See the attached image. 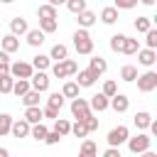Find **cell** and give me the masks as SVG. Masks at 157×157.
<instances>
[{
    "instance_id": "cell-34",
    "label": "cell",
    "mask_w": 157,
    "mask_h": 157,
    "mask_svg": "<svg viewBox=\"0 0 157 157\" xmlns=\"http://www.w3.org/2000/svg\"><path fill=\"white\" fill-rule=\"evenodd\" d=\"M64 101H66V98H64V93H61V91H54V93H49L47 105H52V108H59V110H61V108H64Z\"/></svg>"
},
{
    "instance_id": "cell-19",
    "label": "cell",
    "mask_w": 157,
    "mask_h": 157,
    "mask_svg": "<svg viewBox=\"0 0 157 157\" xmlns=\"http://www.w3.org/2000/svg\"><path fill=\"white\" fill-rule=\"evenodd\" d=\"M29 64L34 66V71H47L52 66V59H49V54H37V56H32Z\"/></svg>"
},
{
    "instance_id": "cell-40",
    "label": "cell",
    "mask_w": 157,
    "mask_h": 157,
    "mask_svg": "<svg viewBox=\"0 0 157 157\" xmlns=\"http://www.w3.org/2000/svg\"><path fill=\"white\" fill-rule=\"evenodd\" d=\"M123 39H125V34H120V32L110 37V42H108V44H110V49H113L115 54H120V49H123Z\"/></svg>"
},
{
    "instance_id": "cell-11",
    "label": "cell",
    "mask_w": 157,
    "mask_h": 157,
    "mask_svg": "<svg viewBox=\"0 0 157 157\" xmlns=\"http://www.w3.org/2000/svg\"><path fill=\"white\" fill-rule=\"evenodd\" d=\"M10 135H12V137H17V140H22V137H29V123H27L25 118H20V120H15V118H12Z\"/></svg>"
},
{
    "instance_id": "cell-14",
    "label": "cell",
    "mask_w": 157,
    "mask_h": 157,
    "mask_svg": "<svg viewBox=\"0 0 157 157\" xmlns=\"http://www.w3.org/2000/svg\"><path fill=\"white\" fill-rule=\"evenodd\" d=\"M0 49H2V52H7V54L17 52V49H20V37H17V34H12V32H7V34L0 39Z\"/></svg>"
},
{
    "instance_id": "cell-37",
    "label": "cell",
    "mask_w": 157,
    "mask_h": 157,
    "mask_svg": "<svg viewBox=\"0 0 157 157\" xmlns=\"http://www.w3.org/2000/svg\"><path fill=\"white\" fill-rule=\"evenodd\" d=\"M64 5H66V10H69L71 15H76V12H81V10H86V0H66Z\"/></svg>"
},
{
    "instance_id": "cell-4",
    "label": "cell",
    "mask_w": 157,
    "mask_h": 157,
    "mask_svg": "<svg viewBox=\"0 0 157 157\" xmlns=\"http://www.w3.org/2000/svg\"><path fill=\"white\" fill-rule=\"evenodd\" d=\"M137 91L140 93H152L155 88H157V71H152V69H147L145 74H137Z\"/></svg>"
},
{
    "instance_id": "cell-30",
    "label": "cell",
    "mask_w": 157,
    "mask_h": 157,
    "mask_svg": "<svg viewBox=\"0 0 157 157\" xmlns=\"http://www.w3.org/2000/svg\"><path fill=\"white\" fill-rule=\"evenodd\" d=\"M39 29H42L44 34H52V32H56V29H59V22H56V17H47V20H39Z\"/></svg>"
},
{
    "instance_id": "cell-2",
    "label": "cell",
    "mask_w": 157,
    "mask_h": 157,
    "mask_svg": "<svg viewBox=\"0 0 157 157\" xmlns=\"http://www.w3.org/2000/svg\"><path fill=\"white\" fill-rule=\"evenodd\" d=\"M76 71H78V64H76L74 59H69V56L52 64V76H54V78H69V76H74Z\"/></svg>"
},
{
    "instance_id": "cell-38",
    "label": "cell",
    "mask_w": 157,
    "mask_h": 157,
    "mask_svg": "<svg viewBox=\"0 0 157 157\" xmlns=\"http://www.w3.org/2000/svg\"><path fill=\"white\" fill-rule=\"evenodd\" d=\"M150 27H152V17H137V20H135V29H137L140 34H145Z\"/></svg>"
},
{
    "instance_id": "cell-49",
    "label": "cell",
    "mask_w": 157,
    "mask_h": 157,
    "mask_svg": "<svg viewBox=\"0 0 157 157\" xmlns=\"http://www.w3.org/2000/svg\"><path fill=\"white\" fill-rule=\"evenodd\" d=\"M47 2H49V5H54V7H59V5H64L66 0H47Z\"/></svg>"
},
{
    "instance_id": "cell-41",
    "label": "cell",
    "mask_w": 157,
    "mask_h": 157,
    "mask_svg": "<svg viewBox=\"0 0 157 157\" xmlns=\"http://www.w3.org/2000/svg\"><path fill=\"white\" fill-rule=\"evenodd\" d=\"M71 135H76V137H86V135H88V130H86L83 120H76V123L71 125Z\"/></svg>"
},
{
    "instance_id": "cell-8",
    "label": "cell",
    "mask_w": 157,
    "mask_h": 157,
    "mask_svg": "<svg viewBox=\"0 0 157 157\" xmlns=\"http://www.w3.org/2000/svg\"><path fill=\"white\" fill-rule=\"evenodd\" d=\"M10 74H12L15 78H29V76L34 74V66H32L29 61H12V64H10Z\"/></svg>"
},
{
    "instance_id": "cell-44",
    "label": "cell",
    "mask_w": 157,
    "mask_h": 157,
    "mask_svg": "<svg viewBox=\"0 0 157 157\" xmlns=\"http://www.w3.org/2000/svg\"><path fill=\"white\" fill-rule=\"evenodd\" d=\"M115 5L113 7H118V10H132V7H137V0H113Z\"/></svg>"
},
{
    "instance_id": "cell-1",
    "label": "cell",
    "mask_w": 157,
    "mask_h": 157,
    "mask_svg": "<svg viewBox=\"0 0 157 157\" xmlns=\"http://www.w3.org/2000/svg\"><path fill=\"white\" fill-rule=\"evenodd\" d=\"M74 49L78 52V54H83V56H88V54H93V37L88 34V29L86 27H78L76 32H74Z\"/></svg>"
},
{
    "instance_id": "cell-12",
    "label": "cell",
    "mask_w": 157,
    "mask_h": 157,
    "mask_svg": "<svg viewBox=\"0 0 157 157\" xmlns=\"http://www.w3.org/2000/svg\"><path fill=\"white\" fill-rule=\"evenodd\" d=\"M108 108H113L115 113H125V110L130 108V98H128L125 93H115V96H110Z\"/></svg>"
},
{
    "instance_id": "cell-47",
    "label": "cell",
    "mask_w": 157,
    "mask_h": 157,
    "mask_svg": "<svg viewBox=\"0 0 157 157\" xmlns=\"http://www.w3.org/2000/svg\"><path fill=\"white\" fill-rule=\"evenodd\" d=\"M103 157H120V147H113V145H108V150L103 152Z\"/></svg>"
},
{
    "instance_id": "cell-6",
    "label": "cell",
    "mask_w": 157,
    "mask_h": 157,
    "mask_svg": "<svg viewBox=\"0 0 157 157\" xmlns=\"http://www.w3.org/2000/svg\"><path fill=\"white\" fill-rule=\"evenodd\" d=\"M49 83H52V78H49L47 71H34V74L29 76V86H32L34 91H39V93L49 91Z\"/></svg>"
},
{
    "instance_id": "cell-18",
    "label": "cell",
    "mask_w": 157,
    "mask_h": 157,
    "mask_svg": "<svg viewBox=\"0 0 157 157\" xmlns=\"http://www.w3.org/2000/svg\"><path fill=\"white\" fill-rule=\"evenodd\" d=\"M101 22H103V25H115V22H118V7H113V5L103 7V10H101Z\"/></svg>"
},
{
    "instance_id": "cell-42",
    "label": "cell",
    "mask_w": 157,
    "mask_h": 157,
    "mask_svg": "<svg viewBox=\"0 0 157 157\" xmlns=\"http://www.w3.org/2000/svg\"><path fill=\"white\" fill-rule=\"evenodd\" d=\"M103 93L110 98V96H115L118 93V81H113V78H108L105 83H103Z\"/></svg>"
},
{
    "instance_id": "cell-35",
    "label": "cell",
    "mask_w": 157,
    "mask_h": 157,
    "mask_svg": "<svg viewBox=\"0 0 157 157\" xmlns=\"http://www.w3.org/2000/svg\"><path fill=\"white\" fill-rule=\"evenodd\" d=\"M12 74H0V93H12Z\"/></svg>"
},
{
    "instance_id": "cell-32",
    "label": "cell",
    "mask_w": 157,
    "mask_h": 157,
    "mask_svg": "<svg viewBox=\"0 0 157 157\" xmlns=\"http://www.w3.org/2000/svg\"><path fill=\"white\" fill-rule=\"evenodd\" d=\"M52 130H56V132L64 137V135L71 132V123H69L66 118H54V128H52Z\"/></svg>"
},
{
    "instance_id": "cell-5",
    "label": "cell",
    "mask_w": 157,
    "mask_h": 157,
    "mask_svg": "<svg viewBox=\"0 0 157 157\" xmlns=\"http://www.w3.org/2000/svg\"><path fill=\"white\" fill-rule=\"evenodd\" d=\"M91 113H93V110H91V105H88L86 98H81V96L71 98V115H74L76 120H83V118L91 115Z\"/></svg>"
},
{
    "instance_id": "cell-36",
    "label": "cell",
    "mask_w": 157,
    "mask_h": 157,
    "mask_svg": "<svg viewBox=\"0 0 157 157\" xmlns=\"http://www.w3.org/2000/svg\"><path fill=\"white\" fill-rule=\"evenodd\" d=\"M10 125H12V115L10 113H0V137L10 135Z\"/></svg>"
},
{
    "instance_id": "cell-43",
    "label": "cell",
    "mask_w": 157,
    "mask_h": 157,
    "mask_svg": "<svg viewBox=\"0 0 157 157\" xmlns=\"http://www.w3.org/2000/svg\"><path fill=\"white\" fill-rule=\"evenodd\" d=\"M83 125H86V130H88V132H96V130H98V118L91 113V115H86V118H83Z\"/></svg>"
},
{
    "instance_id": "cell-33",
    "label": "cell",
    "mask_w": 157,
    "mask_h": 157,
    "mask_svg": "<svg viewBox=\"0 0 157 157\" xmlns=\"http://www.w3.org/2000/svg\"><path fill=\"white\" fill-rule=\"evenodd\" d=\"M37 17H39V20L56 17V7H54V5H49V2H44V5H39V7H37Z\"/></svg>"
},
{
    "instance_id": "cell-22",
    "label": "cell",
    "mask_w": 157,
    "mask_h": 157,
    "mask_svg": "<svg viewBox=\"0 0 157 157\" xmlns=\"http://www.w3.org/2000/svg\"><path fill=\"white\" fill-rule=\"evenodd\" d=\"M47 130H49V128H47L42 120H39V123H32V125H29V137H34L37 142H42V140L47 137Z\"/></svg>"
},
{
    "instance_id": "cell-24",
    "label": "cell",
    "mask_w": 157,
    "mask_h": 157,
    "mask_svg": "<svg viewBox=\"0 0 157 157\" xmlns=\"http://www.w3.org/2000/svg\"><path fill=\"white\" fill-rule=\"evenodd\" d=\"M137 49H140V39H135V37H128V34H125V39H123V49H120V54H128V56H130V54H135Z\"/></svg>"
},
{
    "instance_id": "cell-9",
    "label": "cell",
    "mask_w": 157,
    "mask_h": 157,
    "mask_svg": "<svg viewBox=\"0 0 157 157\" xmlns=\"http://www.w3.org/2000/svg\"><path fill=\"white\" fill-rule=\"evenodd\" d=\"M74 76H76L74 81H76L81 88H91V86L98 81V74H96V71H91V69H78Z\"/></svg>"
},
{
    "instance_id": "cell-50",
    "label": "cell",
    "mask_w": 157,
    "mask_h": 157,
    "mask_svg": "<svg viewBox=\"0 0 157 157\" xmlns=\"http://www.w3.org/2000/svg\"><path fill=\"white\" fill-rule=\"evenodd\" d=\"M7 155H10V150L7 147H0V157H7Z\"/></svg>"
},
{
    "instance_id": "cell-27",
    "label": "cell",
    "mask_w": 157,
    "mask_h": 157,
    "mask_svg": "<svg viewBox=\"0 0 157 157\" xmlns=\"http://www.w3.org/2000/svg\"><path fill=\"white\" fill-rule=\"evenodd\" d=\"M20 101H22V105H25V108H27V105H39L42 93H39V91H34V88H29L25 96H20Z\"/></svg>"
},
{
    "instance_id": "cell-51",
    "label": "cell",
    "mask_w": 157,
    "mask_h": 157,
    "mask_svg": "<svg viewBox=\"0 0 157 157\" xmlns=\"http://www.w3.org/2000/svg\"><path fill=\"white\" fill-rule=\"evenodd\" d=\"M137 2H142V5H147V7H152V5H155V0H137Z\"/></svg>"
},
{
    "instance_id": "cell-21",
    "label": "cell",
    "mask_w": 157,
    "mask_h": 157,
    "mask_svg": "<svg viewBox=\"0 0 157 157\" xmlns=\"http://www.w3.org/2000/svg\"><path fill=\"white\" fill-rule=\"evenodd\" d=\"M25 120L32 125V123H39V120H44V115H42V108L39 105H27L25 108Z\"/></svg>"
},
{
    "instance_id": "cell-10",
    "label": "cell",
    "mask_w": 157,
    "mask_h": 157,
    "mask_svg": "<svg viewBox=\"0 0 157 157\" xmlns=\"http://www.w3.org/2000/svg\"><path fill=\"white\" fill-rule=\"evenodd\" d=\"M135 54H137V64H140V66H145V69H150V66L157 61V52H155V49H150V47H145V49L140 47Z\"/></svg>"
},
{
    "instance_id": "cell-3",
    "label": "cell",
    "mask_w": 157,
    "mask_h": 157,
    "mask_svg": "<svg viewBox=\"0 0 157 157\" xmlns=\"http://www.w3.org/2000/svg\"><path fill=\"white\" fill-rule=\"evenodd\" d=\"M125 142H128V150H130L132 155H142L145 150H150V145H152V137H150L147 132H137L135 137H128Z\"/></svg>"
},
{
    "instance_id": "cell-45",
    "label": "cell",
    "mask_w": 157,
    "mask_h": 157,
    "mask_svg": "<svg viewBox=\"0 0 157 157\" xmlns=\"http://www.w3.org/2000/svg\"><path fill=\"white\" fill-rule=\"evenodd\" d=\"M42 115H44L47 120H54V118H59V108H52V105H44V108H42Z\"/></svg>"
},
{
    "instance_id": "cell-39",
    "label": "cell",
    "mask_w": 157,
    "mask_h": 157,
    "mask_svg": "<svg viewBox=\"0 0 157 157\" xmlns=\"http://www.w3.org/2000/svg\"><path fill=\"white\" fill-rule=\"evenodd\" d=\"M145 44H147L150 49H157V29H155V27H150V29L145 32Z\"/></svg>"
},
{
    "instance_id": "cell-15",
    "label": "cell",
    "mask_w": 157,
    "mask_h": 157,
    "mask_svg": "<svg viewBox=\"0 0 157 157\" xmlns=\"http://www.w3.org/2000/svg\"><path fill=\"white\" fill-rule=\"evenodd\" d=\"M96 20H98V17H96V12H91L88 7H86V10H81V12H76V22H78V27H86V29H88V27H93V25H96Z\"/></svg>"
},
{
    "instance_id": "cell-31",
    "label": "cell",
    "mask_w": 157,
    "mask_h": 157,
    "mask_svg": "<svg viewBox=\"0 0 157 157\" xmlns=\"http://www.w3.org/2000/svg\"><path fill=\"white\" fill-rule=\"evenodd\" d=\"M78 91H81V86H78L76 81H66V83L61 86V93H64V98H76V96H78Z\"/></svg>"
},
{
    "instance_id": "cell-16",
    "label": "cell",
    "mask_w": 157,
    "mask_h": 157,
    "mask_svg": "<svg viewBox=\"0 0 157 157\" xmlns=\"http://www.w3.org/2000/svg\"><path fill=\"white\" fill-rule=\"evenodd\" d=\"M25 39H27V44H29V47H34V49H37V47H42V44H44L47 34H44L42 29H27V32H25Z\"/></svg>"
},
{
    "instance_id": "cell-26",
    "label": "cell",
    "mask_w": 157,
    "mask_h": 157,
    "mask_svg": "<svg viewBox=\"0 0 157 157\" xmlns=\"http://www.w3.org/2000/svg\"><path fill=\"white\" fill-rule=\"evenodd\" d=\"M137 78V66H132V64H125V66H120V81H125V83H132Z\"/></svg>"
},
{
    "instance_id": "cell-28",
    "label": "cell",
    "mask_w": 157,
    "mask_h": 157,
    "mask_svg": "<svg viewBox=\"0 0 157 157\" xmlns=\"http://www.w3.org/2000/svg\"><path fill=\"white\" fill-rule=\"evenodd\" d=\"M150 120H152V115H150L147 110H137V113H135V118H132V123H135V128H137V130H147Z\"/></svg>"
},
{
    "instance_id": "cell-29",
    "label": "cell",
    "mask_w": 157,
    "mask_h": 157,
    "mask_svg": "<svg viewBox=\"0 0 157 157\" xmlns=\"http://www.w3.org/2000/svg\"><path fill=\"white\" fill-rule=\"evenodd\" d=\"M29 88H32V86H29V78H15V81H12V93H15L17 98L25 96Z\"/></svg>"
},
{
    "instance_id": "cell-52",
    "label": "cell",
    "mask_w": 157,
    "mask_h": 157,
    "mask_svg": "<svg viewBox=\"0 0 157 157\" xmlns=\"http://www.w3.org/2000/svg\"><path fill=\"white\" fill-rule=\"evenodd\" d=\"M0 2H5V5H10V2H15V0H0Z\"/></svg>"
},
{
    "instance_id": "cell-46",
    "label": "cell",
    "mask_w": 157,
    "mask_h": 157,
    "mask_svg": "<svg viewBox=\"0 0 157 157\" xmlns=\"http://www.w3.org/2000/svg\"><path fill=\"white\" fill-rule=\"evenodd\" d=\"M59 140H61V135H59L56 130H47V137H44L42 142H47V145H56Z\"/></svg>"
},
{
    "instance_id": "cell-23",
    "label": "cell",
    "mask_w": 157,
    "mask_h": 157,
    "mask_svg": "<svg viewBox=\"0 0 157 157\" xmlns=\"http://www.w3.org/2000/svg\"><path fill=\"white\" fill-rule=\"evenodd\" d=\"M78 155H81V157H96V155H98L96 142L88 140V137H83V142H81V147H78Z\"/></svg>"
},
{
    "instance_id": "cell-48",
    "label": "cell",
    "mask_w": 157,
    "mask_h": 157,
    "mask_svg": "<svg viewBox=\"0 0 157 157\" xmlns=\"http://www.w3.org/2000/svg\"><path fill=\"white\" fill-rule=\"evenodd\" d=\"M0 74H10V64L7 61H0Z\"/></svg>"
},
{
    "instance_id": "cell-17",
    "label": "cell",
    "mask_w": 157,
    "mask_h": 157,
    "mask_svg": "<svg viewBox=\"0 0 157 157\" xmlns=\"http://www.w3.org/2000/svg\"><path fill=\"white\" fill-rule=\"evenodd\" d=\"M27 29H29V25H27V20H25V17H20V15H17V17H12V20H10V32H12V34L25 37V32H27Z\"/></svg>"
},
{
    "instance_id": "cell-25",
    "label": "cell",
    "mask_w": 157,
    "mask_h": 157,
    "mask_svg": "<svg viewBox=\"0 0 157 157\" xmlns=\"http://www.w3.org/2000/svg\"><path fill=\"white\" fill-rule=\"evenodd\" d=\"M69 56V47L66 44H54L52 49H49V59L52 61H61V59H66Z\"/></svg>"
},
{
    "instance_id": "cell-13",
    "label": "cell",
    "mask_w": 157,
    "mask_h": 157,
    "mask_svg": "<svg viewBox=\"0 0 157 157\" xmlns=\"http://www.w3.org/2000/svg\"><path fill=\"white\" fill-rule=\"evenodd\" d=\"M108 96L101 91V93H93L91 98H88V105H91V110H96V113H103V110H108Z\"/></svg>"
},
{
    "instance_id": "cell-7",
    "label": "cell",
    "mask_w": 157,
    "mask_h": 157,
    "mask_svg": "<svg viewBox=\"0 0 157 157\" xmlns=\"http://www.w3.org/2000/svg\"><path fill=\"white\" fill-rule=\"evenodd\" d=\"M130 137V130L125 128V125H118V128H113L110 132H108V145H113V147H120V145H125V140Z\"/></svg>"
},
{
    "instance_id": "cell-20",
    "label": "cell",
    "mask_w": 157,
    "mask_h": 157,
    "mask_svg": "<svg viewBox=\"0 0 157 157\" xmlns=\"http://www.w3.org/2000/svg\"><path fill=\"white\" fill-rule=\"evenodd\" d=\"M88 69H91V71H96L98 76H103V74H105V69H108V61H105L103 56H91V59H88Z\"/></svg>"
}]
</instances>
